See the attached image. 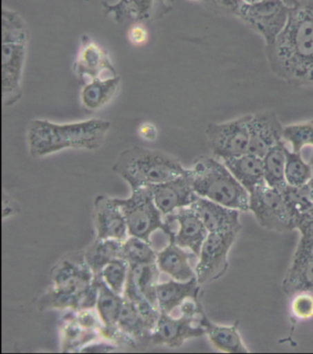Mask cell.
Wrapping results in <instances>:
<instances>
[{"instance_id": "obj_35", "label": "cell", "mask_w": 313, "mask_h": 354, "mask_svg": "<svg viewBox=\"0 0 313 354\" xmlns=\"http://www.w3.org/2000/svg\"><path fill=\"white\" fill-rule=\"evenodd\" d=\"M293 315L298 319L313 317V295L311 292H300L294 295L292 303Z\"/></svg>"}, {"instance_id": "obj_4", "label": "cell", "mask_w": 313, "mask_h": 354, "mask_svg": "<svg viewBox=\"0 0 313 354\" xmlns=\"http://www.w3.org/2000/svg\"><path fill=\"white\" fill-rule=\"evenodd\" d=\"M113 169L129 184L131 191L167 183L188 172L173 156L142 147L124 150Z\"/></svg>"}, {"instance_id": "obj_2", "label": "cell", "mask_w": 313, "mask_h": 354, "mask_svg": "<svg viewBox=\"0 0 313 354\" xmlns=\"http://www.w3.org/2000/svg\"><path fill=\"white\" fill-rule=\"evenodd\" d=\"M111 122L91 119L71 124H55L35 119L27 131L28 147L32 158H39L67 149H99L105 144Z\"/></svg>"}, {"instance_id": "obj_29", "label": "cell", "mask_w": 313, "mask_h": 354, "mask_svg": "<svg viewBox=\"0 0 313 354\" xmlns=\"http://www.w3.org/2000/svg\"><path fill=\"white\" fill-rule=\"evenodd\" d=\"M120 258L124 259L129 264L155 263L158 253L153 250L150 242L129 236L122 242Z\"/></svg>"}, {"instance_id": "obj_10", "label": "cell", "mask_w": 313, "mask_h": 354, "mask_svg": "<svg viewBox=\"0 0 313 354\" xmlns=\"http://www.w3.org/2000/svg\"><path fill=\"white\" fill-rule=\"evenodd\" d=\"M239 231L209 233L198 256L196 278L200 284L222 277L228 269L229 252L238 236Z\"/></svg>"}, {"instance_id": "obj_42", "label": "cell", "mask_w": 313, "mask_h": 354, "mask_svg": "<svg viewBox=\"0 0 313 354\" xmlns=\"http://www.w3.org/2000/svg\"><path fill=\"white\" fill-rule=\"evenodd\" d=\"M290 7L295 8L300 5L301 0H284Z\"/></svg>"}, {"instance_id": "obj_33", "label": "cell", "mask_w": 313, "mask_h": 354, "mask_svg": "<svg viewBox=\"0 0 313 354\" xmlns=\"http://www.w3.org/2000/svg\"><path fill=\"white\" fill-rule=\"evenodd\" d=\"M283 139L293 152H301L306 147H313V120L298 124L285 125Z\"/></svg>"}, {"instance_id": "obj_43", "label": "cell", "mask_w": 313, "mask_h": 354, "mask_svg": "<svg viewBox=\"0 0 313 354\" xmlns=\"http://www.w3.org/2000/svg\"><path fill=\"white\" fill-rule=\"evenodd\" d=\"M244 4H256V3L261 2L263 0H241Z\"/></svg>"}, {"instance_id": "obj_32", "label": "cell", "mask_w": 313, "mask_h": 354, "mask_svg": "<svg viewBox=\"0 0 313 354\" xmlns=\"http://www.w3.org/2000/svg\"><path fill=\"white\" fill-rule=\"evenodd\" d=\"M129 270L130 264L124 259L117 258L107 264L99 275L114 292L124 297Z\"/></svg>"}, {"instance_id": "obj_11", "label": "cell", "mask_w": 313, "mask_h": 354, "mask_svg": "<svg viewBox=\"0 0 313 354\" xmlns=\"http://www.w3.org/2000/svg\"><path fill=\"white\" fill-rule=\"evenodd\" d=\"M200 315L191 317L182 314L180 317H174L171 314L160 312L151 335L150 344L180 348L190 339L205 335V330L200 324Z\"/></svg>"}, {"instance_id": "obj_26", "label": "cell", "mask_w": 313, "mask_h": 354, "mask_svg": "<svg viewBox=\"0 0 313 354\" xmlns=\"http://www.w3.org/2000/svg\"><path fill=\"white\" fill-rule=\"evenodd\" d=\"M122 242L124 241L117 239H97V241L88 248L84 254V261L95 275H99L111 261L120 258Z\"/></svg>"}, {"instance_id": "obj_27", "label": "cell", "mask_w": 313, "mask_h": 354, "mask_svg": "<svg viewBox=\"0 0 313 354\" xmlns=\"http://www.w3.org/2000/svg\"><path fill=\"white\" fill-rule=\"evenodd\" d=\"M282 289L289 297L300 292L313 295V263L292 260L283 279Z\"/></svg>"}, {"instance_id": "obj_18", "label": "cell", "mask_w": 313, "mask_h": 354, "mask_svg": "<svg viewBox=\"0 0 313 354\" xmlns=\"http://www.w3.org/2000/svg\"><path fill=\"white\" fill-rule=\"evenodd\" d=\"M105 15L113 14L114 19L120 24H142L155 18L159 11L169 10L166 0H119L116 4L103 2Z\"/></svg>"}, {"instance_id": "obj_40", "label": "cell", "mask_w": 313, "mask_h": 354, "mask_svg": "<svg viewBox=\"0 0 313 354\" xmlns=\"http://www.w3.org/2000/svg\"><path fill=\"white\" fill-rule=\"evenodd\" d=\"M138 133L144 140L153 142L158 138V128L152 122H145L139 125Z\"/></svg>"}, {"instance_id": "obj_38", "label": "cell", "mask_w": 313, "mask_h": 354, "mask_svg": "<svg viewBox=\"0 0 313 354\" xmlns=\"http://www.w3.org/2000/svg\"><path fill=\"white\" fill-rule=\"evenodd\" d=\"M296 230L300 231L301 238L313 239V214H303L297 218Z\"/></svg>"}, {"instance_id": "obj_37", "label": "cell", "mask_w": 313, "mask_h": 354, "mask_svg": "<svg viewBox=\"0 0 313 354\" xmlns=\"http://www.w3.org/2000/svg\"><path fill=\"white\" fill-rule=\"evenodd\" d=\"M292 260L313 263V239L301 238Z\"/></svg>"}, {"instance_id": "obj_17", "label": "cell", "mask_w": 313, "mask_h": 354, "mask_svg": "<svg viewBox=\"0 0 313 354\" xmlns=\"http://www.w3.org/2000/svg\"><path fill=\"white\" fill-rule=\"evenodd\" d=\"M191 207L197 212L209 233H227L241 230L240 211L198 196Z\"/></svg>"}, {"instance_id": "obj_21", "label": "cell", "mask_w": 313, "mask_h": 354, "mask_svg": "<svg viewBox=\"0 0 313 354\" xmlns=\"http://www.w3.org/2000/svg\"><path fill=\"white\" fill-rule=\"evenodd\" d=\"M156 264L160 272L176 281H187L196 278V272L190 264V254L187 250L169 241V244L158 253Z\"/></svg>"}, {"instance_id": "obj_7", "label": "cell", "mask_w": 313, "mask_h": 354, "mask_svg": "<svg viewBox=\"0 0 313 354\" xmlns=\"http://www.w3.org/2000/svg\"><path fill=\"white\" fill-rule=\"evenodd\" d=\"M292 8L284 0H263L256 4L243 3L236 17L262 36L267 48L275 43L286 27Z\"/></svg>"}, {"instance_id": "obj_34", "label": "cell", "mask_w": 313, "mask_h": 354, "mask_svg": "<svg viewBox=\"0 0 313 354\" xmlns=\"http://www.w3.org/2000/svg\"><path fill=\"white\" fill-rule=\"evenodd\" d=\"M64 342L67 348L81 347L85 342H88V339H94L96 337V333L91 330V328H86L83 327L77 319H75L74 322H68L67 325L64 326Z\"/></svg>"}, {"instance_id": "obj_14", "label": "cell", "mask_w": 313, "mask_h": 354, "mask_svg": "<svg viewBox=\"0 0 313 354\" xmlns=\"http://www.w3.org/2000/svg\"><path fill=\"white\" fill-rule=\"evenodd\" d=\"M149 188L156 206L164 216L175 213L178 209L192 205L198 197L193 189L189 169L186 174Z\"/></svg>"}, {"instance_id": "obj_3", "label": "cell", "mask_w": 313, "mask_h": 354, "mask_svg": "<svg viewBox=\"0 0 313 354\" xmlns=\"http://www.w3.org/2000/svg\"><path fill=\"white\" fill-rule=\"evenodd\" d=\"M30 30L16 11L2 10V100L5 107L22 97V77L26 63Z\"/></svg>"}, {"instance_id": "obj_12", "label": "cell", "mask_w": 313, "mask_h": 354, "mask_svg": "<svg viewBox=\"0 0 313 354\" xmlns=\"http://www.w3.org/2000/svg\"><path fill=\"white\" fill-rule=\"evenodd\" d=\"M74 72L83 85L93 80L119 76L108 52L88 35L81 38Z\"/></svg>"}, {"instance_id": "obj_24", "label": "cell", "mask_w": 313, "mask_h": 354, "mask_svg": "<svg viewBox=\"0 0 313 354\" xmlns=\"http://www.w3.org/2000/svg\"><path fill=\"white\" fill-rule=\"evenodd\" d=\"M121 77L96 80L86 83L81 91V103L88 111L99 110L108 105L118 94Z\"/></svg>"}, {"instance_id": "obj_28", "label": "cell", "mask_w": 313, "mask_h": 354, "mask_svg": "<svg viewBox=\"0 0 313 354\" xmlns=\"http://www.w3.org/2000/svg\"><path fill=\"white\" fill-rule=\"evenodd\" d=\"M287 150L286 143L281 142L263 158L265 184L281 192L287 185L285 176Z\"/></svg>"}, {"instance_id": "obj_9", "label": "cell", "mask_w": 313, "mask_h": 354, "mask_svg": "<svg viewBox=\"0 0 313 354\" xmlns=\"http://www.w3.org/2000/svg\"><path fill=\"white\" fill-rule=\"evenodd\" d=\"M249 120L250 114H247L231 121L207 125V140L215 158L225 161L248 153Z\"/></svg>"}, {"instance_id": "obj_20", "label": "cell", "mask_w": 313, "mask_h": 354, "mask_svg": "<svg viewBox=\"0 0 313 354\" xmlns=\"http://www.w3.org/2000/svg\"><path fill=\"white\" fill-rule=\"evenodd\" d=\"M200 324L205 330L209 342L215 349L225 353H249L237 328V325L222 326L212 323L203 310L200 317Z\"/></svg>"}, {"instance_id": "obj_31", "label": "cell", "mask_w": 313, "mask_h": 354, "mask_svg": "<svg viewBox=\"0 0 313 354\" xmlns=\"http://www.w3.org/2000/svg\"><path fill=\"white\" fill-rule=\"evenodd\" d=\"M287 205L296 218L313 210V192L308 184L303 186L287 185L281 191Z\"/></svg>"}, {"instance_id": "obj_23", "label": "cell", "mask_w": 313, "mask_h": 354, "mask_svg": "<svg viewBox=\"0 0 313 354\" xmlns=\"http://www.w3.org/2000/svg\"><path fill=\"white\" fill-rule=\"evenodd\" d=\"M222 162L249 194L265 184L262 158L247 153L241 157L231 158Z\"/></svg>"}, {"instance_id": "obj_13", "label": "cell", "mask_w": 313, "mask_h": 354, "mask_svg": "<svg viewBox=\"0 0 313 354\" xmlns=\"http://www.w3.org/2000/svg\"><path fill=\"white\" fill-rule=\"evenodd\" d=\"M284 125L274 111L250 114L248 153L264 158L271 149L284 142Z\"/></svg>"}, {"instance_id": "obj_39", "label": "cell", "mask_w": 313, "mask_h": 354, "mask_svg": "<svg viewBox=\"0 0 313 354\" xmlns=\"http://www.w3.org/2000/svg\"><path fill=\"white\" fill-rule=\"evenodd\" d=\"M128 38L133 46H142V44L146 43L148 39L147 30L145 29L142 24H133L129 30Z\"/></svg>"}, {"instance_id": "obj_44", "label": "cell", "mask_w": 313, "mask_h": 354, "mask_svg": "<svg viewBox=\"0 0 313 354\" xmlns=\"http://www.w3.org/2000/svg\"><path fill=\"white\" fill-rule=\"evenodd\" d=\"M309 162H310V164H311V165L312 167V169H313V152H312L311 158H310Z\"/></svg>"}, {"instance_id": "obj_41", "label": "cell", "mask_w": 313, "mask_h": 354, "mask_svg": "<svg viewBox=\"0 0 313 354\" xmlns=\"http://www.w3.org/2000/svg\"><path fill=\"white\" fill-rule=\"evenodd\" d=\"M115 347L113 345L106 344H88L85 345L83 348H81L79 352L81 353H110L115 351Z\"/></svg>"}, {"instance_id": "obj_5", "label": "cell", "mask_w": 313, "mask_h": 354, "mask_svg": "<svg viewBox=\"0 0 313 354\" xmlns=\"http://www.w3.org/2000/svg\"><path fill=\"white\" fill-rule=\"evenodd\" d=\"M189 169L193 189L198 196L240 212L249 211V192L222 160L200 157Z\"/></svg>"}, {"instance_id": "obj_45", "label": "cell", "mask_w": 313, "mask_h": 354, "mask_svg": "<svg viewBox=\"0 0 313 354\" xmlns=\"http://www.w3.org/2000/svg\"><path fill=\"white\" fill-rule=\"evenodd\" d=\"M309 185L311 186V188H312V192H313V176H312V178L311 181H310V183H309Z\"/></svg>"}, {"instance_id": "obj_15", "label": "cell", "mask_w": 313, "mask_h": 354, "mask_svg": "<svg viewBox=\"0 0 313 354\" xmlns=\"http://www.w3.org/2000/svg\"><path fill=\"white\" fill-rule=\"evenodd\" d=\"M164 217L169 221L177 222L178 225L177 232L169 234V241L189 250L195 256L200 255L201 248L209 233L197 212L191 206H188Z\"/></svg>"}, {"instance_id": "obj_6", "label": "cell", "mask_w": 313, "mask_h": 354, "mask_svg": "<svg viewBox=\"0 0 313 354\" xmlns=\"http://www.w3.org/2000/svg\"><path fill=\"white\" fill-rule=\"evenodd\" d=\"M127 224L129 236H137L151 243V236L158 230L169 231L163 214L156 206L149 187L131 191L126 199L115 198Z\"/></svg>"}, {"instance_id": "obj_36", "label": "cell", "mask_w": 313, "mask_h": 354, "mask_svg": "<svg viewBox=\"0 0 313 354\" xmlns=\"http://www.w3.org/2000/svg\"><path fill=\"white\" fill-rule=\"evenodd\" d=\"M207 4L211 6V8L223 12L236 16L239 8L243 4L241 0H203Z\"/></svg>"}, {"instance_id": "obj_8", "label": "cell", "mask_w": 313, "mask_h": 354, "mask_svg": "<svg viewBox=\"0 0 313 354\" xmlns=\"http://www.w3.org/2000/svg\"><path fill=\"white\" fill-rule=\"evenodd\" d=\"M249 195V211L261 227L281 233L296 230L297 218L281 191L264 184Z\"/></svg>"}, {"instance_id": "obj_16", "label": "cell", "mask_w": 313, "mask_h": 354, "mask_svg": "<svg viewBox=\"0 0 313 354\" xmlns=\"http://www.w3.org/2000/svg\"><path fill=\"white\" fill-rule=\"evenodd\" d=\"M94 222L97 239L124 241L129 236L124 214L115 198L105 195L95 198Z\"/></svg>"}, {"instance_id": "obj_30", "label": "cell", "mask_w": 313, "mask_h": 354, "mask_svg": "<svg viewBox=\"0 0 313 354\" xmlns=\"http://www.w3.org/2000/svg\"><path fill=\"white\" fill-rule=\"evenodd\" d=\"M285 176L287 185L303 186L311 181L313 169L310 162H306L301 152L287 150L286 169Z\"/></svg>"}, {"instance_id": "obj_22", "label": "cell", "mask_w": 313, "mask_h": 354, "mask_svg": "<svg viewBox=\"0 0 313 354\" xmlns=\"http://www.w3.org/2000/svg\"><path fill=\"white\" fill-rule=\"evenodd\" d=\"M124 304V297L114 292L99 276L96 308L103 324L102 333L106 336L115 338L118 335L117 322H118Z\"/></svg>"}, {"instance_id": "obj_1", "label": "cell", "mask_w": 313, "mask_h": 354, "mask_svg": "<svg viewBox=\"0 0 313 354\" xmlns=\"http://www.w3.org/2000/svg\"><path fill=\"white\" fill-rule=\"evenodd\" d=\"M274 75L296 87H313V0L293 8L286 27L265 48Z\"/></svg>"}, {"instance_id": "obj_19", "label": "cell", "mask_w": 313, "mask_h": 354, "mask_svg": "<svg viewBox=\"0 0 313 354\" xmlns=\"http://www.w3.org/2000/svg\"><path fill=\"white\" fill-rule=\"evenodd\" d=\"M200 286L197 278L187 281L172 279L167 283H158L156 297L159 310L162 313L171 314L176 308H180L185 301L198 300Z\"/></svg>"}, {"instance_id": "obj_25", "label": "cell", "mask_w": 313, "mask_h": 354, "mask_svg": "<svg viewBox=\"0 0 313 354\" xmlns=\"http://www.w3.org/2000/svg\"><path fill=\"white\" fill-rule=\"evenodd\" d=\"M117 328L127 342H146L150 344L152 328L149 327L138 309L130 301L125 299L120 314Z\"/></svg>"}, {"instance_id": "obj_47", "label": "cell", "mask_w": 313, "mask_h": 354, "mask_svg": "<svg viewBox=\"0 0 313 354\" xmlns=\"http://www.w3.org/2000/svg\"><path fill=\"white\" fill-rule=\"evenodd\" d=\"M312 213L313 214V210H312Z\"/></svg>"}, {"instance_id": "obj_46", "label": "cell", "mask_w": 313, "mask_h": 354, "mask_svg": "<svg viewBox=\"0 0 313 354\" xmlns=\"http://www.w3.org/2000/svg\"><path fill=\"white\" fill-rule=\"evenodd\" d=\"M191 1H200V0H191Z\"/></svg>"}]
</instances>
